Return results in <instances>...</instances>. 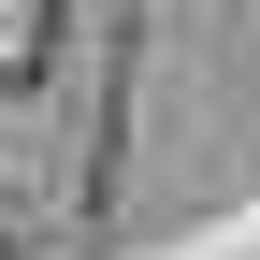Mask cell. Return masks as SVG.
Segmentation results:
<instances>
[]
</instances>
